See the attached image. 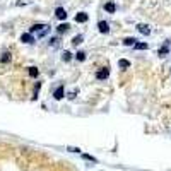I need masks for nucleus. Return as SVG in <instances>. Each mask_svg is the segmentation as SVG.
<instances>
[{
    "mask_svg": "<svg viewBox=\"0 0 171 171\" xmlns=\"http://www.w3.org/2000/svg\"><path fill=\"white\" fill-rule=\"evenodd\" d=\"M108 77H110V70H108L106 67H104V69H99V70L96 72V79H98V81H106Z\"/></svg>",
    "mask_w": 171,
    "mask_h": 171,
    "instance_id": "obj_1",
    "label": "nucleus"
},
{
    "mask_svg": "<svg viewBox=\"0 0 171 171\" xmlns=\"http://www.w3.org/2000/svg\"><path fill=\"white\" fill-rule=\"evenodd\" d=\"M98 27H99V33H103V34L110 33V24L106 23V21H99V23H98Z\"/></svg>",
    "mask_w": 171,
    "mask_h": 171,
    "instance_id": "obj_2",
    "label": "nucleus"
},
{
    "mask_svg": "<svg viewBox=\"0 0 171 171\" xmlns=\"http://www.w3.org/2000/svg\"><path fill=\"white\" fill-rule=\"evenodd\" d=\"M87 19H89V15L86 14V12H79L77 15H75V23H87Z\"/></svg>",
    "mask_w": 171,
    "mask_h": 171,
    "instance_id": "obj_3",
    "label": "nucleus"
},
{
    "mask_svg": "<svg viewBox=\"0 0 171 171\" xmlns=\"http://www.w3.org/2000/svg\"><path fill=\"white\" fill-rule=\"evenodd\" d=\"M55 15L60 19V21H63V19H67V12H65V9H63V7H56Z\"/></svg>",
    "mask_w": 171,
    "mask_h": 171,
    "instance_id": "obj_4",
    "label": "nucleus"
},
{
    "mask_svg": "<svg viewBox=\"0 0 171 171\" xmlns=\"http://www.w3.org/2000/svg\"><path fill=\"white\" fill-rule=\"evenodd\" d=\"M137 31H139V33H142L144 36H149V34H151V29H149L147 24H139V26H137Z\"/></svg>",
    "mask_w": 171,
    "mask_h": 171,
    "instance_id": "obj_5",
    "label": "nucleus"
},
{
    "mask_svg": "<svg viewBox=\"0 0 171 171\" xmlns=\"http://www.w3.org/2000/svg\"><path fill=\"white\" fill-rule=\"evenodd\" d=\"M45 27H48V26H46V24H34V26H31L29 33H31V34H33V33H41Z\"/></svg>",
    "mask_w": 171,
    "mask_h": 171,
    "instance_id": "obj_6",
    "label": "nucleus"
},
{
    "mask_svg": "<svg viewBox=\"0 0 171 171\" xmlns=\"http://www.w3.org/2000/svg\"><path fill=\"white\" fill-rule=\"evenodd\" d=\"M63 93H65V89H63V86H58V87H56L55 89V93H53V96H55V99H62L63 98Z\"/></svg>",
    "mask_w": 171,
    "mask_h": 171,
    "instance_id": "obj_7",
    "label": "nucleus"
},
{
    "mask_svg": "<svg viewBox=\"0 0 171 171\" xmlns=\"http://www.w3.org/2000/svg\"><path fill=\"white\" fill-rule=\"evenodd\" d=\"M104 10L110 12V14H115V12H116V5H115V2H108V4H104Z\"/></svg>",
    "mask_w": 171,
    "mask_h": 171,
    "instance_id": "obj_8",
    "label": "nucleus"
},
{
    "mask_svg": "<svg viewBox=\"0 0 171 171\" xmlns=\"http://www.w3.org/2000/svg\"><path fill=\"white\" fill-rule=\"evenodd\" d=\"M21 41H23V43H26V45H31V43H33V34L31 33H26V34H23V36H21Z\"/></svg>",
    "mask_w": 171,
    "mask_h": 171,
    "instance_id": "obj_9",
    "label": "nucleus"
},
{
    "mask_svg": "<svg viewBox=\"0 0 171 171\" xmlns=\"http://www.w3.org/2000/svg\"><path fill=\"white\" fill-rule=\"evenodd\" d=\"M118 67L120 69H128V67H130V62H128V60H125V58H120L118 60Z\"/></svg>",
    "mask_w": 171,
    "mask_h": 171,
    "instance_id": "obj_10",
    "label": "nucleus"
},
{
    "mask_svg": "<svg viewBox=\"0 0 171 171\" xmlns=\"http://www.w3.org/2000/svg\"><path fill=\"white\" fill-rule=\"evenodd\" d=\"M135 43H137L135 38H125V40H123V45H125V46H134Z\"/></svg>",
    "mask_w": 171,
    "mask_h": 171,
    "instance_id": "obj_11",
    "label": "nucleus"
},
{
    "mask_svg": "<svg viewBox=\"0 0 171 171\" xmlns=\"http://www.w3.org/2000/svg\"><path fill=\"white\" fill-rule=\"evenodd\" d=\"M168 53H169V46H168V45H164L163 48H159V52H157V55H159V56H166Z\"/></svg>",
    "mask_w": 171,
    "mask_h": 171,
    "instance_id": "obj_12",
    "label": "nucleus"
},
{
    "mask_svg": "<svg viewBox=\"0 0 171 171\" xmlns=\"http://www.w3.org/2000/svg\"><path fill=\"white\" fill-rule=\"evenodd\" d=\"M69 27H70V26H69V24L65 23V24H60V26L56 27V31H58L60 34H63V33H67V31H69Z\"/></svg>",
    "mask_w": 171,
    "mask_h": 171,
    "instance_id": "obj_13",
    "label": "nucleus"
},
{
    "mask_svg": "<svg viewBox=\"0 0 171 171\" xmlns=\"http://www.w3.org/2000/svg\"><path fill=\"white\" fill-rule=\"evenodd\" d=\"M0 62H2V63H9V62H10V53H9V52H4V53H2V58H0Z\"/></svg>",
    "mask_w": 171,
    "mask_h": 171,
    "instance_id": "obj_14",
    "label": "nucleus"
},
{
    "mask_svg": "<svg viewBox=\"0 0 171 171\" xmlns=\"http://www.w3.org/2000/svg\"><path fill=\"white\" fill-rule=\"evenodd\" d=\"M29 75H31V77H38V75H40L38 67H29Z\"/></svg>",
    "mask_w": 171,
    "mask_h": 171,
    "instance_id": "obj_15",
    "label": "nucleus"
},
{
    "mask_svg": "<svg viewBox=\"0 0 171 171\" xmlns=\"http://www.w3.org/2000/svg\"><path fill=\"white\" fill-rule=\"evenodd\" d=\"M134 48L135 50H147V43H135Z\"/></svg>",
    "mask_w": 171,
    "mask_h": 171,
    "instance_id": "obj_16",
    "label": "nucleus"
},
{
    "mask_svg": "<svg viewBox=\"0 0 171 171\" xmlns=\"http://www.w3.org/2000/svg\"><path fill=\"white\" fill-rule=\"evenodd\" d=\"M75 58H77L79 62H84V60H86V53L84 52H77V53H75Z\"/></svg>",
    "mask_w": 171,
    "mask_h": 171,
    "instance_id": "obj_17",
    "label": "nucleus"
},
{
    "mask_svg": "<svg viewBox=\"0 0 171 171\" xmlns=\"http://www.w3.org/2000/svg\"><path fill=\"white\" fill-rule=\"evenodd\" d=\"M82 40H84V38H82L81 34H79V36H75L74 40H72V43H74V45H81V43H82Z\"/></svg>",
    "mask_w": 171,
    "mask_h": 171,
    "instance_id": "obj_18",
    "label": "nucleus"
},
{
    "mask_svg": "<svg viewBox=\"0 0 171 171\" xmlns=\"http://www.w3.org/2000/svg\"><path fill=\"white\" fill-rule=\"evenodd\" d=\"M58 45H60L58 38H52V40H50V46H58Z\"/></svg>",
    "mask_w": 171,
    "mask_h": 171,
    "instance_id": "obj_19",
    "label": "nucleus"
},
{
    "mask_svg": "<svg viewBox=\"0 0 171 171\" xmlns=\"http://www.w3.org/2000/svg\"><path fill=\"white\" fill-rule=\"evenodd\" d=\"M62 58L65 60V62H69V60L72 58V53H70V52H65V53H63V56H62Z\"/></svg>",
    "mask_w": 171,
    "mask_h": 171,
    "instance_id": "obj_20",
    "label": "nucleus"
},
{
    "mask_svg": "<svg viewBox=\"0 0 171 171\" xmlns=\"http://www.w3.org/2000/svg\"><path fill=\"white\" fill-rule=\"evenodd\" d=\"M75 96H77V89H74V91H70V93H69L67 94V98H69V99H74V98Z\"/></svg>",
    "mask_w": 171,
    "mask_h": 171,
    "instance_id": "obj_21",
    "label": "nucleus"
},
{
    "mask_svg": "<svg viewBox=\"0 0 171 171\" xmlns=\"http://www.w3.org/2000/svg\"><path fill=\"white\" fill-rule=\"evenodd\" d=\"M40 89H41V82H38V84L34 86V98L38 96V93H40Z\"/></svg>",
    "mask_w": 171,
    "mask_h": 171,
    "instance_id": "obj_22",
    "label": "nucleus"
}]
</instances>
